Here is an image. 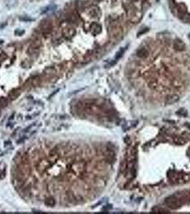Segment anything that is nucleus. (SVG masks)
Here are the masks:
<instances>
[{
  "label": "nucleus",
  "mask_w": 190,
  "mask_h": 214,
  "mask_svg": "<svg viewBox=\"0 0 190 214\" xmlns=\"http://www.w3.org/2000/svg\"><path fill=\"white\" fill-rule=\"evenodd\" d=\"M179 202V199L176 196H170L166 200V203L171 209H177L180 206Z\"/></svg>",
  "instance_id": "f257e3e1"
},
{
  "label": "nucleus",
  "mask_w": 190,
  "mask_h": 214,
  "mask_svg": "<svg viewBox=\"0 0 190 214\" xmlns=\"http://www.w3.org/2000/svg\"><path fill=\"white\" fill-rule=\"evenodd\" d=\"M173 48L176 52H182L185 49V42L180 39H175L173 42Z\"/></svg>",
  "instance_id": "f03ea898"
},
{
  "label": "nucleus",
  "mask_w": 190,
  "mask_h": 214,
  "mask_svg": "<svg viewBox=\"0 0 190 214\" xmlns=\"http://www.w3.org/2000/svg\"><path fill=\"white\" fill-rule=\"evenodd\" d=\"M49 166V163L47 162V161L42 160L39 162V164L37 166V169L39 171H44L46 169V168Z\"/></svg>",
  "instance_id": "7ed1b4c3"
},
{
  "label": "nucleus",
  "mask_w": 190,
  "mask_h": 214,
  "mask_svg": "<svg viewBox=\"0 0 190 214\" xmlns=\"http://www.w3.org/2000/svg\"><path fill=\"white\" fill-rule=\"evenodd\" d=\"M85 166L86 163L84 161H79L74 166L73 169H74L76 171H78V172H81V171H84Z\"/></svg>",
  "instance_id": "20e7f679"
},
{
  "label": "nucleus",
  "mask_w": 190,
  "mask_h": 214,
  "mask_svg": "<svg viewBox=\"0 0 190 214\" xmlns=\"http://www.w3.org/2000/svg\"><path fill=\"white\" fill-rule=\"evenodd\" d=\"M137 57H139V58H147L149 56V52L144 48H141V49H139L137 52Z\"/></svg>",
  "instance_id": "39448f33"
},
{
  "label": "nucleus",
  "mask_w": 190,
  "mask_h": 214,
  "mask_svg": "<svg viewBox=\"0 0 190 214\" xmlns=\"http://www.w3.org/2000/svg\"><path fill=\"white\" fill-rule=\"evenodd\" d=\"M91 30L94 34H98L102 31V27L97 23H93L91 26Z\"/></svg>",
  "instance_id": "423d86ee"
},
{
  "label": "nucleus",
  "mask_w": 190,
  "mask_h": 214,
  "mask_svg": "<svg viewBox=\"0 0 190 214\" xmlns=\"http://www.w3.org/2000/svg\"><path fill=\"white\" fill-rule=\"evenodd\" d=\"M19 94H20V91H18V90H14V91H11V92L9 94V97L11 100H13V99H16L18 96H19Z\"/></svg>",
  "instance_id": "0eeeda50"
},
{
  "label": "nucleus",
  "mask_w": 190,
  "mask_h": 214,
  "mask_svg": "<svg viewBox=\"0 0 190 214\" xmlns=\"http://www.w3.org/2000/svg\"><path fill=\"white\" fill-rule=\"evenodd\" d=\"M178 100H179V97H178V96H170V97H169L168 99H167V102L168 104H172L175 103V102H177Z\"/></svg>",
  "instance_id": "6e6552de"
},
{
  "label": "nucleus",
  "mask_w": 190,
  "mask_h": 214,
  "mask_svg": "<svg viewBox=\"0 0 190 214\" xmlns=\"http://www.w3.org/2000/svg\"><path fill=\"white\" fill-rule=\"evenodd\" d=\"M44 203L47 206H54L55 205V201L52 198H48L44 201Z\"/></svg>",
  "instance_id": "1a4fd4ad"
},
{
  "label": "nucleus",
  "mask_w": 190,
  "mask_h": 214,
  "mask_svg": "<svg viewBox=\"0 0 190 214\" xmlns=\"http://www.w3.org/2000/svg\"><path fill=\"white\" fill-rule=\"evenodd\" d=\"M124 51H125V49H121L120 51H119L118 52H117V55H116V57H115V61H117V60L120 59L121 58L122 56L123 55L124 53Z\"/></svg>",
  "instance_id": "9d476101"
},
{
  "label": "nucleus",
  "mask_w": 190,
  "mask_h": 214,
  "mask_svg": "<svg viewBox=\"0 0 190 214\" xmlns=\"http://www.w3.org/2000/svg\"><path fill=\"white\" fill-rule=\"evenodd\" d=\"M8 102H7V99H4V98L0 97V107H4L7 104Z\"/></svg>",
  "instance_id": "9b49d317"
},
{
  "label": "nucleus",
  "mask_w": 190,
  "mask_h": 214,
  "mask_svg": "<svg viewBox=\"0 0 190 214\" xmlns=\"http://www.w3.org/2000/svg\"><path fill=\"white\" fill-rule=\"evenodd\" d=\"M178 114H179L180 115H184V116H186L187 114V111L185 109H184V108H181L179 111H178Z\"/></svg>",
  "instance_id": "f8f14e48"
},
{
  "label": "nucleus",
  "mask_w": 190,
  "mask_h": 214,
  "mask_svg": "<svg viewBox=\"0 0 190 214\" xmlns=\"http://www.w3.org/2000/svg\"><path fill=\"white\" fill-rule=\"evenodd\" d=\"M148 31H149L148 28H144L142 30H141V31H140L139 32H138V35H141V34H145V33L147 32Z\"/></svg>",
  "instance_id": "ddd939ff"
},
{
  "label": "nucleus",
  "mask_w": 190,
  "mask_h": 214,
  "mask_svg": "<svg viewBox=\"0 0 190 214\" xmlns=\"http://www.w3.org/2000/svg\"><path fill=\"white\" fill-rule=\"evenodd\" d=\"M131 1H138V0H131Z\"/></svg>",
  "instance_id": "4468645a"
},
{
  "label": "nucleus",
  "mask_w": 190,
  "mask_h": 214,
  "mask_svg": "<svg viewBox=\"0 0 190 214\" xmlns=\"http://www.w3.org/2000/svg\"><path fill=\"white\" fill-rule=\"evenodd\" d=\"M188 37H189V39L190 40V34H189V36H188Z\"/></svg>",
  "instance_id": "2eb2a0df"
},
{
  "label": "nucleus",
  "mask_w": 190,
  "mask_h": 214,
  "mask_svg": "<svg viewBox=\"0 0 190 214\" xmlns=\"http://www.w3.org/2000/svg\"><path fill=\"white\" fill-rule=\"evenodd\" d=\"M189 18H190V17H189Z\"/></svg>",
  "instance_id": "dca6fc26"
}]
</instances>
